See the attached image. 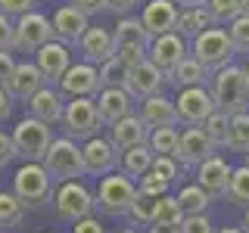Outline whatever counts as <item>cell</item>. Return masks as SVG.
Segmentation results:
<instances>
[{
  "label": "cell",
  "instance_id": "cell-6",
  "mask_svg": "<svg viewBox=\"0 0 249 233\" xmlns=\"http://www.w3.org/2000/svg\"><path fill=\"white\" fill-rule=\"evenodd\" d=\"M13 143H16V155L22 159V165H25V162L44 165L47 152H50V146H53V134H50L47 124H41V121H35V118L25 115L13 131Z\"/></svg>",
  "mask_w": 249,
  "mask_h": 233
},
{
  "label": "cell",
  "instance_id": "cell-42",
  "mask_svg": "<svg viewBox=\"0 0 249 233\" xmlns=\"http://www.w3.org/2000/svg\"><path fill=\"white\" fill-rule=\"evenodd\" d=\"M153 174H159L165 183H175L178 177H181V168H178V159H168V155H156V162H153Z\"/></svg>",
  "mask_w": 249,
  "mask_h": 233
},
{
  "label": "cell",
  "instance_id": "cell-18",
  "mask_svg": "<svg viewBox=\"0 0 249 233\" xmlns=\"http://www.w3.org/2000/svg\"><path fill=\"white\" fill-rule=\"evenodd\" d=\"M231 177H233V168L228 165V159H221V155H215V159L202 162V165L196 168V186L206 193L209 199L228 196Z\"/></svg>",
  "mask_w": 249,
  "mask_h": 233
},
{
  "label": "cell",
  "instance_id": "cell-41",
  "mask_svg": "<svg viewBox=\"0 0 249 233\" xmlns=\"http://www.w3.org/2000/svg\"><path fill=\"white\" fill-rule=\"evenodd\" d=\"M153 217H156V199L143 196V193L137 190V199H134V205H131V221L134 224H153Z\"/></svg>",
  "mask_w": 249,
  "mask_h": 233
},
{
  "label": "cell",
  "instance_id": "cell-15",
  "mask_svg": "<svg viewBox=\"0 0 249 233\" xmlns=\"http://www.w3.org/2000/svg\"><path fill=\"white\" fill-rule=\"evenodd\" d=\"M218 146L209 140V134L202 128H184L181 131V150H178V165L196 171L202 162L215 159Z\"/></svg>",
  "mask_w": 249,
  "mask_h": 233
},
{
  "label": "cell",
  "instance_id": "cell-40",
  "mask_svg": "<svg viewBox=\"0 0 249 233\" xmlns=\"http://www.w3.org/2000/svg\"><path fill=\"white\" fill-rule=\"evenodd\" d=\"M137 190L143 193V196H150V199H162V196H168V190H171V183H165L159 174H153V171H146L143 177H140V183H137Z\"/></svg>",
  "mask_w": 249,
  "mask_h": 233
},
{
  "label": "cell",
  "instance_id": "cell-31",
  "mask_svg": "<svg viewBox=\"0 0 249 233\" xmlns=\"http://www.w3.org/2000/svg\"><path fill=\"white\" fill-rule=\"evenodd\" d=\"M150 150L156 155H168V159H178V150H181V131L178 128H159L150 134Z\"/></svg>",
  "mask_w": 249,
  "mask_h": 233
},
{
  "label": "cell",
  "instance_id": "cell-28",
  "mask_svg": "<svg viewBox=\"0 0 249 233\" xmlns=\"http://www.w3.org/2000/svg\"><path fill=\"white\" fill-rule=\"evenodd\" d=\"M175 87H181V90H187V87H206V81H212V75L202 68V62H196L193 56H187L181 66L171 72V78H168Z\"/></svg>",
  "mask_w": 249,
  "mask_h": 233
},
{
  "label": "cell",
  "instance_id": "cell-44",
  "mask_svg": "<svg viewBox=\"0 0 249 233\" xmlns=\"http://www.w3.org/2000/svg\"><path fill=\"white\" fill-rule=\"evenodd\" d=\"M181 233H218V230L212 227V221L206 215H193V217H184Z\"/></svg>",
  "mask_w": 249,
  "mask_h": 233
},
{
  "label": "cell",
  "instance_id": "cell-55",
  "mask_svg": "<svg viewBox=\"0 0 249 233\" xmlns=\"http://www.w3.org/2000/svg\"><path fill=\"white\" fill-rule=\"evenodd\" d=\"M218 233H243V227H221Z\"/></svg>",
  "mask_w": 249,
  "mask_h": 233
},
{
  "label": "cell",
  "instance_id": "cell-26",
  "mask_svg": "<svg viewBox=\"0 0 249 233\" xmlns=\"http://www.w3.org/2000/svg\"><path fill=\"white\" fill-rule=\"evenodd\" d=\"M140 118L150 131H159V128H175L178 124V109H175V100L168 97H150L140 103Z\"/></svg>",
  "mask_w": 249,
  "mask_h": 233
},
{
  "label": "cell",
  "instance_id": "cell-39",
  "mask_svg": "<svg viewBox=\"0 0 249 233\" xmlns=\"http://www.w3.org/2000/svg\"><path fill=\"white\" fill-rule=\"evenodd\" d=\"M228 34H231L233 50L249 56V19H246V16H240V19L231 22V25H228Z\"/></svg>",
  "mask_w": 249,
  "mask_h": 233
},
{
  "label": "cell",
  "instance_id": "cell-5",
  "mask_svg": "<svg viewBox=\"0 0 249 233\" xmlns=\"http://www.w3.org/2000/svg\"><path fill=\"white\" fill-rule=\"evenodd\" d=\"M44 168H47V174L59 183L78 181V177L88 174V168H84V152L78 150V143L69 140V137L53 140L50 152H47V159H44Z\"/></svg>",
  "mask_w": 249,
  "mask_h": 233
},
{
  "label": "cell",
  "instance_id": "cell-11",
  "mask_svg": "<svg viewBox=\"0 0 249 233\" xmlns=\"http://www.w3.org/2000/svg\"><path fill=\"white\" fill-rule=\"evenodd\" d=\"M175 109H178V121L187 124V128H202L209 115L218 112L209 87H187V90H181L178 100H175Z\"/></svg>",
  "mask_w": 249,
  "mask_h": 233
},
{
  "label": "cell",
  "instance_id": "cell-3",
  "mask_svg": "<svg viewBox=\"0 0 249 233\" xmlns=\"http://www.w3.org/2000/svg\"><path fill=\"white\" fill-rule=\"evenodd\" d=\"M112 37H115V53H119V59H124L131 68L150 59L153 37H150V31L143 28L140 19H134V16H122V19L115 22Z\"/></svg>",
  "mask_w": 249,
  "mask_h": 233
},
{
  "label": "cell",
  "instance_id": "cell-34",
  "mask_svg": "<svg viewBox=\"0 0 249 233\" xmlns=\"http://www.w3.org/2000/svg\"><path fill=\"white\" fill-rule=\"evenodd\" d=\"M231 152H249V112L246 115H233L231 118V134H228V146Z\"/></svg>",
  "mask_w": 249,
  "mask_h": 233
},
{
  "label": "cell",
  "instance_id": "cell-45",
  "mask_svg": "<svg viewBox=\"0 0 249 233\" xmlns=\"http://www.w3.org/2000/svg\"><path fill=\"white\" fill-rule=\"evenodd\" d=\"M13 34H16V22L0 13V53H13Z\"/></svg>",
  "mask_w": 249,
  "mask_h": 233
},
{
  "label": "cell",
  "instance_id": "cell-56",
  "mask_svg": "<svg viewBox=\"0 0 249 233\" xmlns=\"http://www.w3.org/2000/svg\"><path fill=\"white\" fill-rule=\"evenodd\" d=\"M240 10H243V16L249 19V0H240Z\"/></svg>",
  "mask_w": 249,
  "mask_h": 233
},
{
  "label": "cell",
  "instance_id": "cell-38",
  "mask_svg": "<svg viewBox=\"0 0 249 233\" xmlns=\"http://www.w3.org/2000/svg\"><path fill=\"white\" fill-rule=\"evenodd\" d=\"M153 224H184V212H181V205H178V196H162V199H156V217H153Z\"/></svg>",
  "mask_w": 249,
  "mask_h": 233
},
{
  "label": "cell",
  "instance_id": "cell-1",
  "mask_svg": "<svg viewBox=\"0 0 249 233\" xmlns=\"http://www.w3.org/2000/svg\"><path fill=\"white\" fill-rule=\"evenodd\" d=\"M209 90H212L218 112H224L228 118L249 112V75L243 66H228L215 72L209 81Z\"/></svg>",
  "mask_w": 249,
  "mask_h": 233
},
{
  "label": "cell",
  "instance_id": "cell-30",
  "mask_svg": "<svg viewBox=\"0 0 249 233\" xmlns=\"http://www.w3.org/2000/svg\"><path fill=\"white\" fill-rule=\"evenodd\" d=\"M209 199L206 193L199 190L196 183H190V186H181L178 190V205H181V212L184 217H193V215H206V208H209Z\"/></svg>",
  "mask_w": 249,
  "mask_h": 233
},
{
  "label": "cell",
  "instance_id": "cell-47",
  "mask_svg": "<svg viewBox=\"0 0 249 233\" xmlns=\"http://www.w3.org/2000/svg\"><path fill=\"white\" fill-rule=\"evenodd\" d=\"M13 159H16V143H13V134H3V131H0V171L10 165Z\"/></svg>",
  "mask_w": 249,
  "mask_h": 233
},
{
  "label": "cell",
  "instance_id": "cell-29",
  "mask_svg": "<svg viewBox=\"0 0 249 233\" xmlns=\"http://www.w3.org/2000/svg\"><path fill=\"white\" fill-rule=\"evenodd\" d=\"M153 162H156V152L150 150V146H137V150H128L122 155V174H128L131 181H140V177L146 174V171L153 168Z\"/></svg>",
  "mask_w": 249,
  "mask_h": 233
},
{
  "label": "cell",
  "instance_id": "cell-43",
  "mask_svg": "<svg viewBox=\"0 0 249 233\" xmlns=\"http://www.w3.org/2000/svg\"><path fill=\"white\" fill-rule=\"evenodd\" d=\"M0 13L6 19H22V16L35 13V0H0Z\"/></svg>",
  "mask_w": 249,
  "mask_h": 233
},
{
  "label": "cell",
  "instance_id": "cell-36",
  "mask_svg": "<svg viewBox=\"0 0 249 233\" xmlns=\"http://www.w3.org/2000/svg\"><path fill=\"white\" fill-rule=\"evenodd\" d=\"M206 10H209V16H212L215 25H224V28H228L233 19H240V16H243V10H240V0H209Z\"/></svg>",
  "mask_w": 249,
  "mask_h": 233
},
{
  "label": "cell",
  "instance_id": "cell-10",
  "mask_svg": "<svg viewBox=\"0 0 249 233\" xmlns=\"http://www.w3.org/2000/svg\"><path fill=\"white\" fill-rule=\"evenodd\" d=\"M53 41V22L41 13H28L16 19V34H13V53H37L41 47Z\"/></svg>",
  "mask_w": 249,
  "mask_h": 233
},
{
  "label": "cell",
  "instance_id": "cell-49",
  "mask_svg": "<svg viewBox=\"0 0 249 233\" xmlns=\"http://www.w3.org/2000/svg\"><path fill=\"white\" fill-rule=\"evenodd\" d=\"M140 3H143V0H106V6L112 13H119V19H122V16H131Z\"/></svg>",
  "mask_w": 249,
  "mask_h": 233
},
{
  "label": "cell",
  "instance_id": "cell-12",
  "mask_svg": "<svg viewBox=\"0 0 249 233\" xmlns=\"http://www.w3.org/2000/svg\"><path fill=\"white\" fill-rule=\"evenodd\" d=\"M103 84H100V68L90 62H75L59 81V93L69 100H97Z\"/></svg>",
  "mask_w": 249,
  "mask_h": 233
},
{
  "label": "cell",
  "instance_id": "cell-54",
  "mask_svg": "<svg viewBox=\"0 0 249 233\" xmlns=\"http://www.w3.org/2000/svg\"><path fill=\"white\" fill-rule=\"evenodd\" d=\"M240 227H243V233H249V208L243 212V224H240Z\"/></svg>",
  "mask_w": 249,
  "mask_h": 233
},
{
  "label": "cell",
  "instance_id": "cell-19",
  "mask_svg": "<svg viewBox=\"0 0 249 233\" xmlns=\"http://www.w3.org/2000/svg\"><path fill=\"white\" fill-rule=\"evenodd\" d=\"M90 31L88 25V16L78 13L75 6H59L53 13V41L72 47V44H81V37Z\"/></svg>",
  "mask_w": 249,
  "mask_h": 233
},
{
  "label": "cell",
  "instance_id": "cell-8",
  "mask_svg": "<svg viewBox=\"0 0 249 233\" xmlns=\"http://www.w3.org/2000/svg\"><path fill=\"white\" fill-rule=\"evenodd\" d=\"M137 199V186L128 174H109L100 181L97 190V208L109 217H122L131 215V205Z\"/></svg>",
  "mask_w": 249,
  "mask_h": 233
},
{
  "label": "cell",
  "instance_id": "cell-57",
  "mask_svg": "<svg viewBox=\"0 0 249 233\" xmlns=\"http://www.w3.org/2000/svg\"><path fill=\"white\" fill-rule=\"evenodd\" d=\"M119 233H134V230H131V227H124V230H119Z\"/></svg>",
  "mask_w": 249,
  "mask_h": 233
},
{
  "label": "cell",
  "instance_id": "cell-4",
  "mask_svg": "<svg viewBox=\"0 0 249 233\" xmlns=\"http://www.w3.org/2000/svg\"><path fill=\"white\" fill-rule=\"evenodd\" d=\"M13 193L22 199L25 208H41L44 202H50L56 196V193H53V177L47 174V168L37 165V162H25V165L13 174Z\"/></svg>",
  "mask_w": 249,
  "mask_h": 233
},
{
  "label": "cell",
  "instance_id": "cell-58",
  "mask_svg": "<svg viewBox=\"0 0 249 233\" xmlns=\"http://www.w3.org/2000/svg\"><path fill=\"white\" fill-rule=\"evenodd\" d=\"M243 159H246V162H243V165H249V152H246V155H243Z\"/></svg>",
  "mask_w": 249,
  "mask_h": 233
},
{
  "label": "cell",
  "instance_id": "cell-24",
  "mask_svg": "<svg viewBox=\"0 0 249 233\" xmlns=\"http://www.w3.org/2000/svg\"><path fill=\"white\" fill-rule=\"evenodd\" d=\"M150 134L153 131L143 124L140 115H128V118H122L119 124H112V143L119 146V152L124 155L128 150H137V146H150Z\"/></svg>",
  "mask_w": 249,
  "mask_h": 233
},
{
  "label": "cell",
  "instance_id": "cell-32",
  "mask_svg": "<svg viewBox=\"0 0 249 233\" xmlns=\"http://www.w3.org/2000/svg\"><path fill=\"white\" fill-rule=\"evenodd\" d=\"M128 78H131V66L119 56L100 66V84L103 87H128Z\"/></svg>",
  "mask_w": 249,
  "mask_h": 233
},
{
  "label": "cell",
  "instance_id": "cell-52",
  "mask_svg": "<svg viewBox=\"0 0 249 233\" xmlns=\"http://www.w3.org/2000/svg\"><path fill=\"white\" fill-rule=\"evenodd\" d=\"M150 233H181V224H150Z\"/></svg>",
  "mask_w": 249,
  "mask_h": 233
},
{
  "label": "cell",
  "instance_id": "cell-21",
  "mask_svg": "<svg viewBox=\"0 0 249 233\" xmlns=\"http://www.w3.org/2000/svg\"><path fill=\"white\" fill-rule=\"evenodd\" d=\"M165 81H168V78L162 75L150 59H146V62H140V66L131 68V78H128V87H124V90H128L134 100L143 103V100H150V97H159Z\"/></svg>",
  "mask_w": 249,
  "mask_h": 233
},
{
  "label": "cell",
  "instance_id": "cell-60",
  "mask_svg": "<svg viewBox=\"0 0 249 233\" xmlns=\"http://www.w3.org/2000/svg\"><path fill=\"white\" fill-rule=\"evenodd\" d=\"M47 233H56V230H47Z\"/></svg>",
  "mask_w": 249,
  "mask_h": 233
},
{
  "label": "cell",
  "instance_id": "cell-35",
  "mask_svg": "<svg viewBox=\"0 0 249 233\" xmlns=\"http://www.w3.org/2000/svg\"><path fill=\"white\" fill-rule=\"evenodd\" d=\"M228 202L249 208V165L233 168V177H231V186H228Z\"/></svg>",
  "mask_w": 249,
  "mask_h": 233
},
{
  "label": "cell",
  "instance_id": "cell-13",
  "mask_svg": "<svg viewBox=\"0 0 249 233\" xmlns=\"http://www.w3.org/2000/svg\"><path fill=\"white\" fill-rule=\"evenodd\" d=\"M81 152H84V168H88V174L100 177V181L109 177V174H115V168L122 165V152L109 137L88 140V143L81 146Z\"/></svg>",
  "mask_w": 249,
  "mask_h": 233
},
{
  "label": "cell",
  "instance_id": "cell-46",
  "mask_svg": "<svg viewBox=\"0 0 249 233\" xmlns=\"http://www.w3.org/2000/svg\"><path fill=\"white\" fill-rule=\"evenodd\" d=\"M69 6H75V10L84 13L88 19H90V16H97V13H103V10H109L106 0H69Z\"/></svg>",
  "mask_w": 249,
  "mask_h": 233
},
{
  "label": "cell",
  "instance_id": "cell-59",
  "mask_svg": "<svg viewBox=\"0 0 249 233\" xmlns=\"http://www.w3.org/2000/svg\"><path fill=\"white\" fill-rule=\"evenodd\" d=\"M243 68H246V75H249V62H246V66H243Z\"/></svg>",
  "mask_w": 249,
  "mask_h": 233
},
{
  "label": "cell",
  "instance_id": "cell-23",
  "mask_svg": "<svg viewBox=\"0 0 249 233\" xmlns=\"http://www.w3.org/2000/svg\"><path fill=\"white\" fill-rule=\"evenodd\" d=\"M62 93L59 90H53V87H44L41 93H35V97L25 103L28 109V118H35V121H41V124H56L62 121V112H66V103H62Z\"/></svg>",
  "mask_w": 249,
  "mask_h": 233
},
{
  "label": "cell",
  "instance_id": "cell-25",
  "mask_svg": "<svg viewBox=\"0 0 249 233\" xmlns=\"http://www.w3.org/2000/svg\"><path fill=\"white\" fill-rule=\"evenodd\" d=\"M131 93L124 87H103L97 97V109H100V118H103V124H119L122 118H128L131 112Z\"/></svg>",
  "mask_w": 249,
  "mask_h": 233
},
{
  "label": "cell",
  "instance_id": "cell-51",
  "mask_svg": "<svg viewBox=\"0 0 249 233\" xmlns=\"http://www.w3.org/2000/svg\"><path fill=\"white\" fill-rule=\"evenodd\" d=\"M10 93H6V87H0V121H6L10 118V112H13V103H10Z\"/></svg>",
  "mask_w": 249,
  "mask_h": 233
},
{
  "label": "cell",
  "instance_id": "cell-50",
  "mask_svg": "<svg viewBox=\"0 0 249 233\" xmlns=\"http://www.w3.org/2000/svg\"><path fill=\"white\" fill-rule=\"evenodd\" d=\"M72 233H106V227H103V221H97V217H84V221H78L72 227Z\"/></svg>",
  "mask_w": 249,
  "mask_h": 233
},
{
  "label": "cell",
  "instance_id": "cell-33",
  "mask_svg": "<svg viewBox=\"0 0 249 233\" xmlns=\"http://www.w3.org/2000/svg\"><path fill=\"white\" fill-rule=\"evenodd\" d=\"M25 217V205L16 193H0V227H19Z\"/></svg>",
  "mask_w": 249,
  "mask_h": 233
},
{
  "label": "cell",
  "instance_id": "cell-22",
  "mask_svg": "<svg viewBox=\"0 0 249 233\" xmlns=\"http://www.w3.org/2000/svg\"><path fill=\"white\" fill-rule=\"evenodd\" d=\"M78 50H81V56L84 62H90V66H106L109 59H115L119 53H115V37H112V31H106V28H93L81 37V44H78Z\"/></svg>",
  "mask_w": 249,
  "mask_h": 233
},
{
  "label": "cell",
  "instance_id": "cell-9",
  "mask_svg": "<svg viewBox=\"0 0 249 233\" xmlns=\"http://www.w3.org/2000/svg\"><path fill=\"white\" fill-rule=\"evenodd\" d=\"M53 205H56V217L59 221H84V217H93V208H97V196L84 186L81 181H69L59 183L56 196H53Z\"/></svg>",
  "mask_w": 249,
  "mask_h": 233
},
{
  "label": "cell",
  "instance_id": "cell-20",
  "mask_svg": "<svg viewBox=\"0 0 249 233\" xmlns=\"http://www.w3.org/2000/svg\"><path fill=\"white\" fill-rule=\"evenodd\" d=\"M44 87H50V84L44 81L41 68H37L35 62H19L13 78H10V84H6V93H10L13 100H19V103H28V100L35 97V93H41Z\"/></svg>",
  "mask_w": 249,
  "mask_h": 233
},
{
  "label": "cell",
  "instance_id": "cell-48",
  "mask_svg": "<svg viewBox=\"0 0 249 233\" xmlns=\"http://www.w3.org/2000/svg\"><path fill=\"white\" fill-rule=\"evenodd\" d=\"M16 66H19V62H16L13 53H0V87H6V84H10Z\"/></svg>",
  "mask_w": 249,
  "mask_h": 233
},
{
  "label": "cell",
  "instance_id": "cell-14",
  "mask_svg": "<svg viewBox=\"0 0 249 233\" xmlns=\"http://www.w3.org/2000/svg\"><path fill=\"white\" fill-rule=\"evenodd\" d=\"M190 56V44L184 41L178 31H171V34H162L156 37L153 47H150V62L156 68H159L165 78H171V72H175L181 62Z\"/></svg>",
  "mask_w": 249,
  "mask_h": 233
},
{
  "label": "cell",
  "instance_id": "cell-7",
  "mask_svg": "<svg viewBox=\"0 0 249 233\" xmlns=\"http://www.w3.org/2000/svg\"><path fill=\"white\" fill-rule=\"evenodd\" d=\"M62 128H66L69 140H93L103 131V118H100L97 100H69L66 112H62Z\"/></svg>",
  "mask_w": 249,
  "mask_h": 233
},
{
  "label": "cell",
  "instance_id": "cell-17",
  "mask_svg": "<svg viewBox=\"0 0 249 233\" xmlns=\"http://www.w3.org/2000/svg\"><path fill=\"white\" fill-rule=\"evenodd\" d=\"M35 66L41 68L44 81L53 87V84H59L62 78H66V72L75 66V62H72V53H69V47H66V44L50 41L47 47H41V50L35 53Z\"/></svg>",
  "mask_w": 249,
  "mask_h": 233
},
{
  "label": "cell",
  "instance_id": "cell-53",
  "mask_svg": "<svg viewBox=\"0 0 249 233\" xmlns=\"http://www.w3.org/2000/svg\"><path fill=\"white\" fill-rule=\"evenodd\" d=\"M181 10H202V6L209 3V0H175Z\"/></svg>",
  "mask_w": 249,
  "mask_h": 233
},
{
  "label": "cell",
  "instance_id": "cell-16",
  "mask_svg": "<svg viewBox=\"0 0 249 233\" xmlns=\"http://www.w3.org/2000/svg\"><path fill=\"white\" fill-rule=\"evenodd\" d=\"M178 16H181V6L175 0H146L143 13H140V22H143V28L150 31V37L156 41L162 34L178 31Z\"/></svg>",
  "mask_w": 249,
  "mask_h": 233
},
{
  "label": "cell",
  "instance_id": "cell-37",
  "mask_svg": "<svg viewBox=\"0 0 249 233\" xmlns=\"http://www.w3.org/2000/svg\"><path fill=\"white\" fill-rule=\"evenodd\" d=\"M202 131L209 134V140H212L218 150H224V146H228V134H231V118L224 112H215V115H209V118H206Z\"/></svg>",
  "mask_w": 249,
  "mask_h": 233
},
{
  "label": "cell",
  "instance_id": "cell-27",
  "mask_svg": "<svg viewBox=\"0 0 249 233\" xmlns=\"http://www.w3.org/2000/svg\"><path fill=\"white\" fill-rule=\"evenodd\" d=\"M209 28H218V25L212 22L206 6L202 10H181V16H178V34L184 41H196L202 31H209Z\"/></svg>",
  "mask_w": 249,
  "mask_h": 233
},
{
  "label": "cell",
  "instance_id": "cell-2",
  "mask_svg": "<svg viewBox=\"0 0 249 233\" xmlns=\"http://www.w3.org/2000/svg\"><path fill=\"white\" fill-rule=\"evenodd\" d=\"M190 56L196 62H202V68H206L209 75H215V72H221V68L233 66L237 50H233V44H231L228 28H209V31H202L196 41H190Z\"/></svg>",
  "mask_w": 249,
  "mask_h": 233
}]
</instances>
